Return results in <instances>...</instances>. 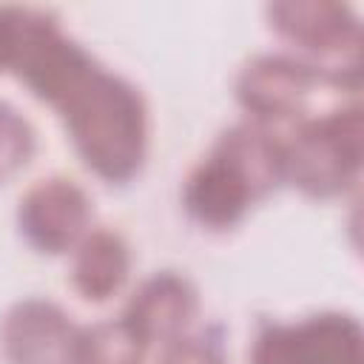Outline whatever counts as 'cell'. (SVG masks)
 Returning a JSON list of instances; mask_svg holds the SVG:
<instances>
[{
    "mask_svg": "<svg viewBox=\"0 0 364 364\" xmlns=\"http://www.w3.org/2000/svg\"><path fill=\"white\" fill-rule=\"evenodd\" d=\"M0 71H11L37 100L48 102L85 162L105 182H128L148 154V108L119 74L105 71L54 14L0 9Z\"/></svg>",
    "mask_w": 364,
    "mask_h": 364,
    "instance_id": "6da1fadb",
    "label": "cell"
},
{
    "mask_svg": "<svg viewBox=\"0 0 364 364\" xmlns=\"http://www.w3.org/2000/svg\"><path fill=\"white\" fill-rule=\"evenodd\" d=\"M279 182H284L282 134L247 119L222 131L196 162L185 179L182 205L202 228L230 230Z\"/></svg>",
    "mask_w": 364,
    "mask_h": 364,
    "instance_id": "7a4b0ae2",
    "label": "cell"
},
{
    "mask_svg": "<svg viewBox=\"0 0 364 364\" xmlns=\"http://www.w3.org/2000/svg\"><path fill=\"white\" fill-rule=\"evenodd\" d=\"M364 156V117L358 105L321 111L282 136L284 182L313 199H336L355 188Z\"/></svg>",
    "mask_w": 364,
    "mask_h": 364,
    "instance_id": "3957f363",
    "label": "cell"
},
{
    "mask_svg": "<svg viewBox=\"0 0 364 364\" xmlns=\"http://www.w3.org/2000/svg\"><path fill=\"white\" fill-rule=\"evenodd\" d=\"M270 28L296 46L304 63L358 88L361 68V23L347 3L290 0L267 6Z\"/></svg>",
    "mask_w": 364,
    "mask_h": 364,
    "instance_id": "277c9868",
    "label": "cell"
},
{
    "mask_svg": "<svg viewBox=\"0 0 364 364\" xmlns=\"http://www.w3.org/2000/svg\"><path fill=\"white\" fill-rule=\"evenodd\" d=\"M347 82L290 54H259L236 77V100L250 122L276 131L279 122L299 125L310 117L318 88H344ZM353 88V85H350ZM355 91V88H353Z\"/></svg>",
    "mask_w": 364,
    "mask_h": 364,
    "instance_id": "5b68a950",
    "label": "cell"
},
{
    "mask_svg": "<svg viewBox=\"0 0 364 364\" xmlns=\"http://www.w3.org/2000/svg\"><path fill=\"white\" fill-rule=\"evenodd\" d=\"M250 364H364V333L350 313H316L267 324L250 347Z\"/></svg>",
    "mask_w": 364,
    "mask_h": 364,
    "instance_id": "8992f818",
    "label": "cell"
},
{
    "mask_svg": "<svg viewBox=\"0 0 364 364\" xmlns=\"http://www.w3.org/2000/svg\"><path fill=\"white\" fill-rule=\"evenodd\" d=\"M17 225L26 242L40 253H65L91 230V199L74 179H40L20 199Z\"/></svg>",
    "mask_w": 364,
    "mask_h": 364,
    "instance_id": "52a82bcc",
    "label": "cell"
},
{
    "mask_svg": "<svg viewBox=\"0 0 364 364\" xmlns=\"http://www.w3.org/2000/svg\"><path fill=\"white\" fill-rule=\"evenodd\" d=\"M80 327L46 299H23L0 318V355L6 364H74Z\"/></svg>",
    "mask_w": 364,
    "mask_h": 364,
    "instance_id": "ba28073f",
    "label": "cell"
},
{
    "mask_svg": "<svg viewBox=\"0 0 364 364\" xmlns=\"http://www.w3.org/2000/svg\"><path fill=\"white\" fill-rule=\"evenodd\" d=\"M199 310V296L196 287L173 273L162 270L145 279L136 293L131 296L122 321L134 330V336L148 347V344H173L185 338V330L193 324Z\"/></svg>",
    "mask_w": 364,
    "mask_h": 364,
    "instance_id": "9c48e42d",
    "label": "cell"
},
{
    "mask_svg": "<svg viewBox=\"0 0 364 364\" xmlns=\"http://www.w3.org/2000/svg\"><path fill=\"white\" fill-rule=\"evenodd\" d=\"M131 250L128 242L108 228L88 230L74 250L71 284L88 301H108L128 279Z\"/></svg>",
    "mask_w": 364,
    "mask_h": 364,
    "instance_id": "30bf717a",
    "label": "cell"
},
{
    "mask_svg": "<svg viewBox=\"0 0 364 364\" xmlns=\"http://www.w3.org/2000/svg\"><path fill=\"white\" fill-rule=\"evenodd\" d=\"M142 355L145 344L122 318H117L80 330L74 364H142Z\"/></svg>",
    "mask_w": 364,
    "mask_h": 364,
    "instance_id": "8fae6325",
    "label": "cell"
},
{
    "mask_svg": "<svg viewBox=\"0 0 364 364\" xmlns=\"http://www.w3.org/2000/svg\"><path fill=\"white\" fill-rule=\"evenodd\" d=\"M37 134L31 122L9 102L0 100V185L17 176L34 156Z\"/></svg>",
    "mask_w": 364,
    "mask_h": 364,
    "instance_id": "7c38bea8",
    "label": "cell"
},
{
    "mask_svg": "<svg viewBox=\"0 0 364 364\" xmlns=\"http://www.w3.org/2000/svg\"><path fill=\"white\" fill-rule=\"evenodd\" d=\"M162 364H228L225 355L208 344V341H199V338H179L173 344H168L165 355H162Z\"/></svg>",
    "mask_w": 364,
    "mask_h": 364,
    "instance_id": "4fadbf2b",
    "label": "cell"
}]
</instances>
